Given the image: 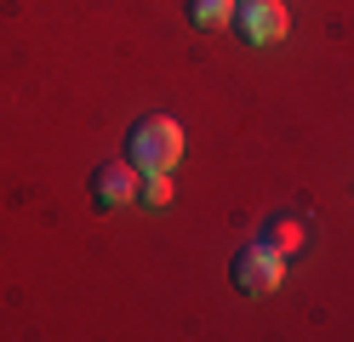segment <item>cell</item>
<instances>
[{
  "instance_id": "1",
  "label": "cell",
  "mask_w": 354,
  "mask_h": 342,
  "mask_svg": "<svg viewBox=\"0 0 354 342\" xmlns=\"http://www.w3.org/2000/svg\"><path fill=\"white\" fill-rule=\"evenodd\" d=\"M126 160L138 171H171L177 160H183V126L166 120V114H143V120H131Z\"/></svg>"
},
{
  "instance_id": "2",
  "label": "cell",
  "mask_w": 354,
  "mask_h": 342,
  "mask_svg": "<svg viewBox=\"0 0 354 342\" xmlns=\"http://www.w3.org/2000/svg\"><path fill=\"white\" fill-rule=\"evenodd\" d=\"M280 263H286V257H280L274 245H263V240H257V245H240L234 263H229V280H234L240 296H269V291L280 285Z\"/></svg>"
},
{
  "instance_id": "3",
  "label": "cell",
  "mask_w": 354,
  "mask_h": 342,
  "mask_svg": "<svg viewBox=\"0 0 354 342\" xmlns=\"http://www.w3.org/2000/svg\"><path fill=\"white\" fill-rule=\"evenodd\" d=\"M86 194H92L97 211H120V205L138 200V166H131V160H109V166H97V171H92Z\"/></svg>"
},
{
  "instance_id": "4",
  "label": "cell",
  "mask_w": 354,
  "mask_h": 342,
  "mask_svg": "<svg viewBox=\"0 0 354 342\" xmlns=\"http://www.w3.org/2000/svg\"><path fill=\"white\" fill-rule=\"evenodd\" d=\"M234 23H240V35H246L252 46H274L286 35V6L280 0H240Z\"/></svg>"
},
{
  "instance_id": "5",
  "label": "cell",
  "mask_w": 354,
  "mask_h": 342,
  "mask_svg": "<svg viewBox=\"0 0 354 342\" xmlns=\"http://www.w3.org/2000/svg\"><path fill=\"white\" fill-rule=\"evenodd\" d=\"M303 240H308V228H303V217H297V211H274L269 222H263V245H274L280 257L303 251Z\"/></svg>"
},
{
  "instance_id": "6",
  "label": "cell",
  "mask_w": 354,
  "mask_h": 342,
  "mask_svg": "<svg viewBox=\"0 0 354 342\" xmlns=\"http://www.w3.org/2000/svg\"><path fill=\"white\" fill-rule=\"evenodd\" d=\"M189 23L194 29H223V23H234V0H189Z\"/></svg>"
},
{
  "instance_id": "7",
  "label": "cell",
  "mask_w": 354,
  "mask_h": 342,
  "mask_svg": "<svg viewBox=\"0 0 354 342\" xmlns=\"http://www.w3.org/2000/svg\"><path fill=\"white\" fill-rule=\"evenodd\" d=\"M138 200H143V205H166V200H171V182H166V171H143V182H138Z\"/></svg>"
}]
</instances>
